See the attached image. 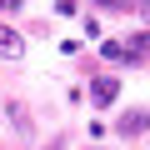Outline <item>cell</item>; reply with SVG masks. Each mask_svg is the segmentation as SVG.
Instances as JSON below:
<instances>
[{"instance_id": "obj_2", "label": "cell", "mask_w": 150, "mask_h": 150, "mask_svg": "<svg viewBox=\"0 0 150 150\" xmlns=\"http://www.w3.org/2000/svg\"><path fill=\"white\" fill-rule=\"evenodd\" d=\"M20 55H25V40L10 25H0V60H20Z\"/></svg>"}, {"instance_id": "obj_3", "label": "cell", "mask_w": 150, "mask_h": 150, "mask_svg": "<svg viewBox=\"0 0 150 150\" xmlns=\"http://www.w3.org/2000/svg\"><path fill=\"white\" fill-rule=\"evenodd\" d=\"M140 130H150V110H130L120 120V135H140Z\"/></svg>"}, {"instance_id": "obj_1", "label": "cell", "mask_w": 150, "mask_h": 150, "mask_svg": "<svg viewBox=\"0 0 150 150\" xmlns=\"http://www.w3.org/2000/svg\"><path fill=\"white\" fill-rule=\"evenodd\" d=\"M115 95H120V80H110V75H100V80H90V100L105 110V105H115Z\"/></svg>"}]
</instances>
